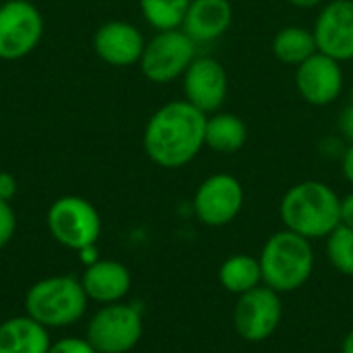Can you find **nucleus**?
I'll return each instance as SVG.
<instances>
[{"mask_svg": "<svg viewBox=\"0 0 353 353\" xmlns=\"http://www.w3.org/2000/svg\"><path fill=\"white\" fill-rule=\"evenodd\" d=\"M205 126L207 114L184 97L168 101L155 110L145 124V155L163 170L186 168L205 149Z\"/></svg>", "mask_w": 353, "mask_h": 353, "instance_id": "1", "label": "nucleus"}, {"mask_svg": "<svg viewBox=\"0 0 353 353\" xmlns=\"http://www.w3.org/2000/svg\"><path fill=\"white\" fill-rule=\"evenodd\" d=\"M341 196L321 180H304L285 190L279 203V217L285 230L308 240L327 238L341 225Z\"/></svg>", "mask_w": 353, "mask_h": 353, "instance_id": "2", "label": "nucleus"}, {"mask_svg": "<svg viewBox=\"0 0 353 353\" xmlns=\"http://www.w3.org/2000/svg\"><path fill=\"white\" fill-rule=\"evenodd\" d=\"M263 285L277 294H294L304 288L314 273V248L312 240L279 230L267 238L259 254Z\"/></svg>", "mask_w": 353, "mask_h": 353, "instance_id": "3", "label": "nucleus"}, {"mask_svg": "<svg viewBox=\"0 0 353 353\" xmlns=\"http://www.w3.org/2000/svg\"><path fill=\"white\" fill-rule=\"evenodd\" d=\"M87 294L81 279L54 275L33 283L25 294V314L46 329H62L79 323L87 310Z\"/></svg>", "mask_w": 353, "mask_h": 353, "instance_id": "4", "label": "nucleus"}, {"mask_svg": "<svg viewBox=\"0 0 353 353\" xmlns=\"http://www.w3.org/2000/svg\"><path fill=\"white\" fill-rule=\"evenodd\" d=\"M196 41H192L182 29L157 31L147 39L143 56L139 60L141 72L155 85H168L182 79L186 68L196 58Z\"/></svg>", "mask_w": 353, "mask_h": 353, "instance_id": "5", "label": "nucleus"}, {"mask_svg": "<svg viewBox=\"0 0 353 353\" xmlns=\"http://www.w3.org/2000/svg\"><path fill=\"white\" fill-rule=\"evenodd\" d=\"M143 337V314L134 304H105L87 325V341L99 353H128Z\"/></svg>", "mask_w": 353, "mask_h": 353, "instance_id": "6", "label": "nucleus"}, {"mask_svg": "<svg viewBox=\"0 0 353 353\" xmlns=\"http://www.w3.org/2000/svg\"><path fill=\"white\" fill-rule=\"evenodd\" d=\"M52 238L70 250L97 244L101 236V217L97 209L81 196H60L46 215Z\"/></svg>", "mask_w": 353, "mask_h": 353, "instance_id": "7", "label": "nucleus"}, {"mask_svg": "<svg viewBox=\"0 0 353 353\" xmlns=\"http://www.w3.org/2000/svg\"><path fill=\"white\" fill-rule=\"evenodd\" d=\"M246 192L242 182L225 172L205 178L192 196V209L196 219L207 228H225L244 209Z\"/></svg>", "mask_w": 353, "mask_h": 353, "instance_id": "8", "label": "nucleus"}, {"mask_svg": "<svg viewBox=\"0 0 353 353\" xmlns=\"http://www.w3.org/2000/svg\"><path fill=\"white\" fill-rule=\"evenodd\" d=\"M283 319L281 294L267 285H259L238 296L232 312L236 333L248 343H263L279 329Z\"/></svg>", "mask_w": 353, "mask_h": 353, "instance_id": "9", "label": "nucleus"}, {"mask_svg": "<svg viewBox=\"0 0 353 353\" xmlns=\"http://www.w3.org/2000/svg\"><path fill=\"white\" fill-rule=\"evenodd\" d=\"M43 35V17L29 0L0 4V60L12 62L29 56Z\"/></svg>", "mask_w": 353, "mask_h": 353, "instance_id": "10", "label": "nucleus"}, {"mask_svg": "<svg viewBox=\"0 0 353 353\" xmlns=\"http://www.w3.org/2000/svg\"><path fill=\"white\" fill-rule=\"evenodd\" d=\"M182 93L203 114H215L223 108L230 91L225 66L213 56H196L182 74Z\"/></svg>", "mask_w": 353, "mask_h": 353, "instance_id": "11", "label": "nucleus"}, {"mask_svg": "<svg viewBox=\"0 0 353 353\" xmlns=\"http://www.w3.org/2000/svg\"><path fill=\"white\" fill-rule=\"evenodd\" d=\"M296 89L300 97L314 105L327 108L335 103L345 87V72L339 60L316 52L300 66H296Z\"/></svg>", "mask_w": 353, "mask_h": 353, "instance_id": "12", "label": "nucleus"}, {"mask_svg": "<svg viewBox=\"0 0 353 353\" xmlns=\"http://www.w3.org/2000/svg\"><path fill=\"white\" fill-rule=\"evenodd\" d=\"M319 52L343 62L353 60V0H331L319 10L312 27Z\"/></svg>", "mask_w": 353, "mask_h": 353, "instance_id": "13", "label": "nucleus"}, {"mask_svg": "<svg viewBox=\"0 0 353 353\" xmlns=\"http://www.w3.org/2000/svg\"><path fill=\"white\" fill-rule=\"evenodd\" d=\"M145 43L147 39L141 29L126 21H108L93 33V50L97 58L116 68L139 64Z\"/></svg>", "mask_w": 353, "mask_h": 353, "instance_id": "14", "label": "nucleus"}, {"mask_svg": "<svg viewBox=\"0 0 353 353\" xmlns=\"http://www.w3.org/2000/svg\"><path fill=\"white\" fill-rule=\"evenodd\" d=\"M232 23L234 6L230 0H192L180 29L196 43H213L230 31Z\"/></svg>", "mask_w": 353, "mask_h": 353, "instance_id": "15", "label": "nucleus"}, {"mask_svg": "<svg viewBox=\"0 0 353 353\" xmlns=\"http://www.w3.org/2000/svg\"><path fill=\"white\" fill-rule=\"evenodd\" d=\"M81 283L89 300L105 306V304L122 302V298L128 296L132 288V275L126 265L118 261L99 259L97 263L85 267V273L81 275Z\"/></svg>", "mask_w": 353, "mask_h": 353, "instance_id": "16", "label": "nucleus"}, {"mask_svg": "<svg viewBox=\"0 0 353 353\" xmlns=\"http://www.w3.org/2000/svg\"><path fill=\"white\" fill-rule=\"evenodd\" d=\"M50 333L31 316H12L0 323V353H48Z\"/></svg>", "mask_w": 353, "mask_h": 353, "instance_id": "17", "label": "nucleus"}, {"mask_svg": "<svg viewBox=\"0 0 353 353\" xmlns=\"http://www.w3.org/2000/svg\"><path fill=\"white\" fill-rule=\"evenodd\" d=\"M246 141H248V128L240 116L223 110L207 116V126H205L207 149L221 155H232L242 151Z\"/></svg>", "mask_w": 353, "mask_h": 353, "instance_id": "18", "label": "nucleus"}, {"mask_svg": "<svg viewBox=\"0 0 353 353\" xmlns=\"http://www.w3.org/2000/svg\"><path fill=\"white\" fill-rule=\"evenodd\" d=\"M271 50H273V56L281 64H288L294 68L319 52L312 29L302 27V25L281 27L271 41Z\"/></svg>", "mask_w": 353, "mask_h": 353, "instance_id": "19", "label": "nucleus"}, {"mask_svg": "<svg viewBox=\"0 0 353 353\" xmlns=\"http://www.w3.org/2000/svg\"><path fill=\"white\" fill-rule=\"evenodd\" d=\"M219 283L236 298L263 285L259 259L250 254H232L219 267Z\"/></svg>", "mask_w": 353, "mask_h": 353, "instance_id": "20", "label": "nucleus"}, {"mask_svg": "<svg viewBox=\"0 0 353 353\" xmlns=\"http://www.w3.org/2000/svg\"><path fill=\"white\" fill-rule=\"evenodd\" d=\"M192 0H139L145 21L155 31L180 29Z\"/></svg>", "mask_w": 353, "mask_h": 353, "instance_id": "21", "label": "nucleus"}, {"mask_svg": "<svg viewBox=\"0 0 353 353\" xmlns=\"http://www.w3.org/2000/svg\"><path fill=\"white\" fill-rule=\"evenodd\" d=\"M327 259L341 275L353 277V230L347 225L335 228L327 238Z\"/></svg>", "mask_w": 353, "mask_h": 353, "instance_id": "22", "label": "nucleus"}, {"mask_svg": "<svg viewBox=\"0 0 353 353\" xmlns=\"http://www.w3.org/2000/svg\"><path fill=\"white\" fill-rule=\"evenodd\" d=\"M17 230V215L10 207V203L0 201V250L12 240Z\"/></svg>", "mask_w": 353, "mask_h": 353, "instance_id": "23", "label": "nucleus"}, {"mask_svg": "<svg viewBox=\"0 0 353 353\" xmlns=\"http://www.w3.org/2000/svg\"><path fill=\"white\" fill-rule=\"evenodd\" d=\"M48 353H99L87 339L79 337H64L50 345Z\"/></svg>", "mask_w": 353, "mask_h": 353, "instance_id": "24", "label": "nucleus"}, {"mask_svg": "<svg viewBox=\"0 0 353 353\" xmlns=\"http://www.w3.org/2000/svg\"><path fill=\"white\" fill-rule=\"evenodd\" d=\"M17 194V180L8 172H0V201L10 203Z\"/></svg>", "mask_w": 353, "mask_h": 353, "instance_id": "25", "label": "nucleus"}, {"mask_svg": "<svg viewBox=\"0 0 353 353\" xmlns=\"http://www.w3.org/2000/svg\"><path fill=\"white\" fill-rule=\"evenodd\" d=\"M339 130L350 143H353V101L343 108V112L339 116Z\"/></svg>", "mask_w": 353, "mask_h": 353, "instance_id": "26", "label": "nucleus"}, {"mask_svg": "<svg viewBox=\"0 0 353 353\" xmlns=\"http://www.w3.org/2000/svg\"><path fill=\"white\" fill-rule=\"evenodd\" d=\"M341 225H347L353 230V190L350 194L341 196V209H339Z\"/></svg>", "mask_w": 353, "mask_h": 353, "instance_id": "27", "label": "nucleus"}, {"mask_svg": "<svg viewBox=\"0 0 353 353\" xmlns=\"http://www.w3.org/2000/svg\"><path fill=\"white\" fill-rule=\"evenodd\" d=\"M341 174L353 186V143H350L341 155Z\"/></svg>", "mask_w": 353, "mask_h": 353, "instance_id": "28", "label": "nucleus"}, {"mask_svg": "<svg viewBox=\"0 0 353 353\" xmlns=\"http://www.w3.org/2000/svg\"><path fill=\"white\" fill-rule=\"evenodd\" d=\"M79 259H81V263H83L85 267H89V265L97 263V261H99V250H97V244H91V246H85V248H81V250H79Z\"/></svg>", "mask_w": 353, "mask_h": 353, "instance_id": "29", "label": "nucleus"}, {"mask_svg": "<svg viewBox=\"0 0 353 353\" xmlns=\"http://www.w3.org/2000/svg\"><path fill=\"white\" fill-rule=\"evenodd\" d=\"M292 6H296V8H304V10H308V8H319V6H323L325 4V0H288Z\"/></svg>", "mask_w": 353, "mask_h": 353, "instance_id": "30", "label": "nucleus"}, {"mask_svg": "<svg viewBox=\"0 0 353 353\" xmlns=\"http://www.w3.org/2000/svg\"><path fill=\"white\" fill-rule=\"evenodd\" d=\"M341 353H353V331H350L341 343Z\"/></svg>", "mask_w": 353, "mask_h": 353, "instance_id": "31", "label": "nucleus"}, {"mask_svg": "<svg viewBox=\"0 0 353 353\" xmlns=\"http://www.w3.org/2000/svg\"><path fill=\"white\" fill-rule=\"evenodd\" d=\"M4 2H6V0H4Z\"/></svg>", "mask_w": 353, "mask_h": 353, "instance_id": "32", "label": "nucleus"}]
</instances>
